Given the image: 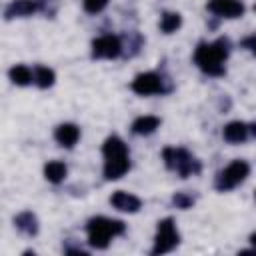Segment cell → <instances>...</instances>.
<instances>
[{
  "label": "cell",
  "mask_w": 256,
  "mask_h": 256,
  "mask_svg": "<svg viewBox=\"0 0 256 256\" xmlns=\"http://www.w3.org/2000/svg\"><path fill=\"white\" fill-rule=\"evenodd\" d=\"M230 42L226 38H218L216 42H202L194 52V62L198 68L208 76H222L224 74V60L228 56Z\"/></svg>",
  "instance_id": "1"
},
{
  "label": "cell",
  "mask_w": 256,
  "mask_h": 256,
  "mask_svg": "<svg viewBox=\"0 0 256 256\" xmlns=\"http://www.w3.org/2000/svg\"><path fill=\"white\" fill-rule=\"evenodd\" d=\"M102 152H104V176L108 180L122 178L130 168L126 144L118 136H110V138H106Z\"/></svg>",
  "instance_id": "2"
},
{
  "label": "cell",
  "mask_w": 256,
  "mask_h": 256,
  "mask_svg": "<svg viewBox=\"0 0 256 256\" xmlns=\"http://www.w3.org/2000/svg\"><path fill=\"white\" fill-rule=\"evenodd\" d=\"M86 230H88V242L94 248H106L112 236L124 234L126 226L122 220H110V218L98 216V218H92L88 222Z\"/></svg>",
  "instance_id": "3"
},
{
  "label": "cell",
  "mask_w": 256,
  "mask_h": 256,
  "mask_svg": "<svg viewBox=\"0 0 256 256\" xmlns=\"http://www.w3.org/2000/svg\"><path fill=\"white\" fill-rule=\"evenodd\" d=\"M164 160H166V166L176 170L182 178H188L190 174L200 170V164L184 148H166L164 150Z\"/></svg>",
  "instance_id": "4"
},
{
  "label": "cell",
  "mask_w": 256,
  "mask_h": 256,
  "mask_svg": "<svg viewBox=\"0 0 256 256\" xmlns=\"http://www.w3.org/2000/svg\"><path fill=\"white\" fill-rule=\"evenodd\" d=\"M248 174H250V166L244 160H234L224 170H220V174L216 176V188L222 190V192L232 190L240 182H244Z\"/></svg>",
  "instance_id": "5"
},
{
  "label": "cell",
  "mask_w": 256,
  "mask_h": 256,
  "mask_svg": "<svg viewBox=\"0 0 256 256\" xmlns=\"http://www.w3.org/2000/svg\"><path fill=\"white\" fill-rule=\"evenodd\" d=\"M178 230L174 226V220L172 218H164L158 222V230H156V242H154V248H152V254H164V252H170L178 246Z\"/></svg>",
  "instance_id": "6"
},
{
  "label": "cell",
  "mask_w": 256,
  "mask_h": 256,
  "mask_svg": "<svg viewBox=\"0 0 256 256\" xmlns=\"http://www.w3.org/2000/svg\"><path fill=\"white\" fill-rule=\"evenodd\" d=\"M122 50L120 38L112 34H104L92 42V56L94 58H116Z\"/></svg>",
  "instance_id": "7"
},
{
  "label": "cell",
  "mask_w": 256,
  "mask_h": 256,
  "mask_svg": "<svg viewBox=\"0 0 256 256\" xmlns=\"http://www.w3.org/2000/svg\"><path fill=\"white\" fill-rule=\"evenodd\" d=\"M132 90L136 94H142V96H150V94H156L162 90V80L158 74L154 72H144V74H138L132 82Z\"/></svg>",
  "instance_id": "8"
},
{
  "label": "cell",
  "mask_w": 256,
  "mask_h": 256,
  "mask_svg": "<svg viewBox=\"0 0 256 256\" xmlns=\"http://www.w3.org/2000/svg\"><path fill=\"white\" fill-rule=\"evenodd\" d=\"M208 10L222 18H238L244 14V4L240 0H208Z\"/></svg>",
  "instance_id": "9"
},
{
  "label": "cell",
  "mask_w": 256,
  "mask_h": 256,
  "mask_svg": "<svg viewBox=\"0 0 256 256\" xmlns=\"http://www.w3.org/2000/svg\"><path fill=\"white\" fill-rule=\"evenodd\" d=\"M110 204L120 212H138V208H140V200L134 194H128L122 190H118L110 196Z\"/></svg>",
  "instance_id": "10"
},
{
  "label": "cell",
  "mask_w": 256,
  "mask_h": 256,
  "mask_svg": "<svg viewBox=\"0 0 256 256\" xmlns=\"http://www.w3.org/2000/svg\"><path fill=\"white\" fill-rule=\"evenodd\" d=\"M38 8H40V2L36 0H12L4 14L6 18H22V16H30Z\"/></svg>",
  "instance_id": "11"
},
{
  "label": "cell",
  "mask_w": 256,
  "mask_h": 256,
  "mask_svg": "<svg viewBox=\"0 0 256 256\" xmlns=\"http://www.w3.org/2000/svg\"><path fill=\"white\" fill-rule=\"evenodd\" d=\"M54 138L58 140V144H62L66 148H72L80 138V130H78L76 124H60L54 132Z\"/></svg>",
  "instance_id": "12"
},
{
  "label": "cell",
  "mask_w": 256,
  "mask_h": 256,
  "mask_svg": "<svg viewBox=\"0 0 256 256\" xmlns=\"http://www.w3.org/2000/svg\"><path fill=\"white\" fill-rule=\"evenodd\" d=\"M224 140L230 142V144H238V142H244L246 136H248V126L244 122H230L224 126Z\"/></svg>",
  "instance_id": "13"
},
{
  "label": "cell",
  "mask_w": 256,
  "mask_h": 256,
  "mask_svg": "<svg viewBox=\"0 0 256 256\" xmlns=\"http://www.w3.org/2000/svg\"><path fill=\"white\" fill-rule=\"evenodd\" d=\"M14 224H16V228L22 232V234H28V236H34L36 232H38V220H36V216L32 214V212H20L16 218H14Z\"/></svg>",
  "instance_id": "14"
},
{
  "label": "cell",
  "mask_w": 256,
  "mask_h": 256,
  "mask_svg": "<svg viewBox=\"0 0 256 256\" xmlns=\"http://www.w3.org/2000/svg\"><path fill=\"white\" fill-rule=\"evenodd\" d=\"M66 172H68V168H66V164L60 162V160H52V162H48V164L44 166V176H46V180H50V182H54V184L62 182V180L66 178Z\"/></svg>",
  "instance_id": "15"
},
{
  "label": "cell",
  "mask_w": 256,
  "mask_h": 256,
  "mask_svg": "<svg viewBox=\"0 0 256 256\" xmlns=\"http://www.w3.org/2000/svg\"><path fill=\"white\" fill-rule=\"evenodd\" d=\"M158 124H160V120L156 116H140L132 122V132L134 134H150L158 128Z\"/></svg>",
  "instance_id": "16"
},
{
  "label": "cell",
  "mask_w": 256,
  "mask_h": 256,
  "mask_svg": "<svg viewBox=\"0 0 256 256\" xmlns=\"http://www.w3.org/2000/svg\"><path fill=\"white\" fill-rule=\"evenodd\" d=\"M10 80H12L14 84H18V86H26V84L34 82V72H32L28 66L18 64V66L10 68Z\"/></svg>",
  "instance_id": "17"
},
{
  "label": "cell",
  "mask_w": 256,
  "mask_h": 256,
  "mask_svg": "<svg viewBox=\"0 0 256 256\" xmlns=\"http://www.w3.org/2000/svg\"><path fill=\"white\" fill-rule=\"evenodd\" d=\"M180 24H182V18H180L178 12H166V14H162L160 30L164 34H172V32H176L180 28Z\"/></svg>",
  "instance_id": "18"
},
{
  "label": "cell",
  "mask_w": 256,
  "mask_h": 256,
  "mask_svg": "<svg viewBox=\"0 0 256 256\" xmlns=\"http://www.w3.org/2000/svg\"><path fill=\"white\" fill-rule=\"evenodd\" d=\"M34 82L40 88H48L54 84V70H50L48 66H38L34 70Z\"/></svg>",
  "instance_id": "19"
},
{
  "label": "cell",
  "mask_w": 256,
  "mask_h": 256,
  "mask_svg": "<svg viewBox=\"0 0 256 256\" xmlns=\"http://www.w3.org/2000/svg\"><path fill=\"white\" fill-rule=\"evenodd\" d=\"M82 2H84V10L90 12V14H96V12L104 10L106 4H108V0H82Z\"/></svg>",
  "instance_id": "20"
},
{
  "label": "cell",
  "mask_w": 256,
  "mask_h": 256,
  "mask_svg": "<svg viewBox=\"0 0 256 256\" xmlns=\"http://www.w3.org/2000/svg\"><path fill=\"white\" fill-rule=\"evenodd\" d=\"M172 200H174V204H176L178 208H188V206H192V202H194L192 196H186V194H182V192L176 194Z\"/></svg>",
  "instance_id": "21"
},
{
  "label": "cell",
  "mask_w": 256,
  "mask_h": 256,
  "mask_svg": "<svg viewBox=\"0 0 256 256\" xmlns=\"http://www.w3.org/2000/svg\"><path fill=\"white\" fill-rule=\"evenodd\" d=\"M242 44H244V46H246V48H248L252 54H256V34H254V36H248V38H246Z\"/></svg>",
  "instance_id": "22"
},
{
  "label": "cell",
  "mask_w": 256,
  "mask_h": 256,
  "mask_svg": "<svg viewBox=\"0 0 256 256\" xmlns=\"http://www.w3.org/2000/svg\"><path fill=\"white\" fill-rule=\"evenodd\" d=\"M248 132H252V134H254V136H256V122H254V124H250V126H248Z\"/></svg>",
  "instance_id": "23"
},
{
  "label": "cell",
  "mask_w": 256,
  "mask_h": 256,
  "mask_svg": "<svg viewBox=\"0 0 256 256\" xmlns=\"http://www.w3.org/2000/svg\"><path fill=\"white\" fill-rule=\"evenodd\" d=\"M250 242H252V244H254V246H256V232H254V234H252V236H250Z\"/></svg>",
  "instance_id": "24"
},
{
  "label": "cell",
  "mask_w": 256,
  "mask_h": 256,
  "mask_svg": "<svg viewBox=\"0 0 256 256\" xmlns=\"http://www.w3.org/2000/svg\"><path fill=\"white\" fill-rule=\"evenodd\" d=\"M254 10H256V4H254Z\"/></svg>",
  "instance_id": "25"
}]
</instances>
